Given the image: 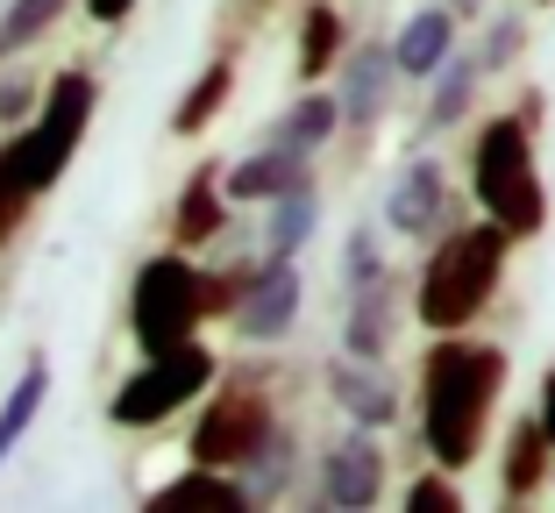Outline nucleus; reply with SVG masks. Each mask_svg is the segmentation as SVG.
<instances>
[{"instance_id":"nucleus-1","label":"nucleus","mask_w":555,"mask_h":513,"mask_svg":"<svg viewBox=\"0 0 555 513\" xmlns=\"http://www.w3.org/2000/svg\"><path fill=\"white\" fill-rule=\"evenodd\" d=\"M513 357L499 343H477L470 329L435 335L421 349V379H413V407H421V449L441 471H470L485 457L491 414L506 399Z\"/></svg>"},{"instance_id":"nucleus-2","label":"nucleus","mask_w":555,"mask_h":513,"mask_svg":"<svg viewBox=\"0 0 555 513\" xmlns=\"http://www.w3.org/2000/svg\"><path fill=\"white\" fill-rule=\"evenodd\" d=\"M513 243L520 235L499 229L491 215L477 221H456L427 243L421 271H413V321L427 335H456V329H477L491 315V299L506 285V265H513Z\"/></svg>"},{"instance_id":"nucleus-3","label":"nucleus","mask_w":555,"mask_h":513,"mask_svg":"<svg viewBox=\"0 0 555 513\" xmlns=\"http://www.w3.org/2000/svg\"><path fill=\"white\" fill-rule=\"evenodd\" d=\"M534 115L506 107L485 115L470 136V200L477 215H491L499 229H513L520 243H534L548 229V185H541V157H534Z\"/></svg>"},{"instance_id":"nucleus-4","label":"nucleus","mask_w":555,"mask_h":513,"mask_svg":"<svg viewBox=\"0 0 555 513\" xmlns=\"http://www.w3.org/2000/svg\"><path fill=\"white\" fill-rule=\"evenodd\" d=\"M214 385H221V357H214L199 335L179 343V349H157V357H143V364L107 393V428L157 435L164 421H179L185 407H199Z\"/></svg>"},{"instance_id":"nucleus-5","label":"nucleus","mask_w":555,"mask_h":513,"mask_svg":"<svg viewBox=\"0 0 555 513\" xmlns=\"http://www.w3.org/2000/svg\"><path fill=\"white\" fill-rule=\"evenodd\" d=\"M207 321V265H193V249H150L129 279V343L143 357L179 349Z\"/></svg>"},{"instance_id":"nucleus-6","label":"nucleus","mask_w":555,"mask_h":513,"mask_svg":"<svg viewBox=\"0 0 555 513\" xmlns=\"http://www.w3.org/2000/svg\"><path fill=\"white\" fill-rule=\"evenodd\" d=\"M278 421L285 414H278L271 385L249 379V371H235V379H221L207 399H199L193 435H185V457H193V464H221V471H249V457L278 435Z\"/></svg>"},{"instance_id":"nucleus-7","label":"nucleus","mask_w":555,"mask_h":513,"mask_svg":"<svg viewBox=\"0 0 555 513\" xmlns=\"http://www.w3.org/2000/svg\"><path fill=\"white\" fill-rule=\"evenodd\" d=\"M93 115H100V79L86 65H57L43 79V107H36L29 121H22V143H29V171L36 185H57L72 171V157L86 150V136H93Z\"/></svg>"},{"instance_id":"nucleus-8","label":"nucleus","mask_w":555,"mask_h":513,"mask_svg":"<svg viewBox=\"0 0 555 513\" xmlns=\"http://www.w3.org/2000/svg\"><path fill=\"white\" fill-rule=\"evenodd\" d=\"M313 492L335 513H371L377 499H385V443H377V428H357V421H349V428L313 457Z\"/></svg>"},{"instance_id":"nucleus-9","label":"nucleus","mask_w":555,"mask_h":513,"mask_svg":"<svg viewBox=\"0 0 555 513\" xmlns=\"http://www.w3.org/2000/svg\"><path fill=\"white\" fill-rule=\"evenodd\" d=\"M299 307H307V279H299V257H263L257 279H249V293H243V307L229 315V329L243 335V343L271 349V343H285V335L299 329Z\"/></svg>"},{"instance_id":"nucleus-10","label":"nucleus","mask_w":555,"mask_h":513,"mask_svg":"<svg viewBox=\"0 0 555 513\" xmlns=\"http://www.w3.org/2000/svg\"><path fill=\"white\" fill-rule=\"evenodd\" d=\"M456 193H449V171L435 157H406L385 185V229L406 235V243H435L441 229H456Z\"/></svg>"},{"instance_id":"nucleus-11","label":"nucleus","mask_w":555,"mask_h":513,"mask_svg":"<svg viewBox=\"0 0 555 513\" xmlns=\"http://www.w3.org/2000/svg\"><path fill=\"white\" fill-rule=\"evenodd\" d=\"M399 57L392 43H349V57L335 65V100H343V129L349 136H371L377 121L392 115V93H399Z\"/></svg>"},{"instance_id":"nucleus-12","label":"nucleus","mask_w":555,"mask_h":513,"mask_svg":"<svg viewBox=\"0 0 555 513\" xmlns=\"http://www.w3.org/2000/svg\"><path fill=\"white\" fill-rule=\"evenodd\" d=\"M321 385H327V399H335L357 428H392V421L406 414L392 371H385V357H349V349H343V357H327Z\"/></svg>"},{"instance_id":"nucleus-13","label":"nucleus","mask_w":555,"mask_h":513,"mask_svg":"<svg viewBox=\"0 0 555 513\" xmlns=\"http://www.w3.org/2000/svg\"><path fill=\"white\" fill-rule=\"evenodd\" d=\"M221 185H229L235 207H271L278 193L313 185V157H299V150H285V143H257L249 157L221 165Z\"/></svg>"},{"instance_id":"nucleus-14","label":"nucleus","mask_w":555,"mask_h":513,"mask_svg":"<svg viewBox=\"0 0 555 513\" xmlns=\"http://www.w3.org/2000/svg\"><path fill=\"white\" fill-rule=\"evenodd\" d=\"M143 506L150 513H193V506H221V513H249L257 506V492H249V478L243 471H221V464H193L185 457V471L179 478H164V485H150L143 492Z\"/></svg>"},{"instance_id":"nucleus-15","label":"nucleus","mask_w":555,"mask_h":513,"mask_svg":"<svg viewBox=\"0 0 555 513\" xmlns=\"http://www.w3.org/2000/svg\"><path fill=\"white\" fill-rule=\"evenodd\" d=\"M229 215H235V200H229V185H221V165H193L185 185H179V200H171V221H164V229H171L179 249H207V243H221Z\"/></svg>"},{"instance_id":"nucleus-16","label":"nucleus","mask_w":555,"mask_h":513,"mask_svg":"<svg viewBox=\"0 0 555 513\" xmlns=\"http://www.w3.org/2000/svg\"><path fill=\"white\" fill-rule=\"evenodd\" d=\"M456 22H463L456 8L435 0V8H413V15L392 29V57H399V72H406L413 86H427L449 57H456Z\"/></svg>"},{"instance_id":"nucleus-17","label":"nucleus","mask_w":555,"mask_h":513,"mask_svg":"<svg viewBox=\"0 0 555 513\" xmlns=\"http://www.w3.org/2000/svg\"><path fill=\"white\" fill-rule=\"evenodd\" d=\"M548 478H555V443H548V428H541V414H520L506 428V449H499V492L520 506V499H534Z\"/></svg>"},{"instance_id":"nucleus-18","label":"nucleus","mask_w":555,"mask_h":513,"mask_svg":"<svg viewBox=\"0 0 555 513\" xmlns=\"http://www.w3.org/2000/svg\"><path fill=\"white\" fill-rule=\"evenodd\" d=\"M392 335H399V279L357 285L343 307V349L349 357H392Z\"/></svg>"},{"instance_id":"nucleus-19","label":"nucleus","mask_w":555,"mask_h":513,"mask_svg":"<svg viewBox=\"0 0 555 513\" xmlns=\"http://www.w3.org/2000/svg\"><path fill=\"white\" fill-rule=\"evenodd\" d=\"M477 86H485V57L456 43V57H449V65L427 79V115H421V129H427V136H449V129H456V121L477 107Z\"/></svg>"},{"instance_id":"nucleus-20","label":"nucleus","mask_w":555,"mask_h":513,"mask_svg":"<svg viewBox=\"0 0 555 513\" xmlns=\"http://www.w3.org/2000/svg\"><path fill=\"white\" fill-rule=\"evenodd\" d=\"M36 200H43V185L29 171V143H22V129H0V249H15Z\"/></svg>"},{"instance_id":"nucleus-21","label":"nucleus","mask_w":555,"mask_h":513,"mask_svg":"<svg viewBox=\"0 0 555 513\" xmlns=\"http://www.w3.org/2000/svg\"><path fill=\"white\" fill-rule=\"evenodd\" d=\"M349 57V22L335 0H307L299 8V43H293V65L299 79H327V72Z\"/></svg>"},{"instance_id":"nucleus-22","label":"nucleus","mask_w":555,"mask_h":513,"mask_svg":"<svg viewBox=\"0 0 555 513\" xmlns=\"http://www.w3.org/2000/svg\"><path fill=\"white\" fill-rule=\"evenodd\" d=\"M335 136H343V100L335 93H299L293 107L263 129V143H285V150H299V157H321Z\"/></svg>"},{"instance_id":"nucleus-23","label":"nucleus","mask_w":555,"mask_h":513,"mask_svg":"<svg viewBox=\"0 0 555 513\" xmlns=\"http://www.w3.org/2000/svg\"><path fill=\"white\" fill-rule=\"evenodd\" d=\"M229 100H235V57L214 50L207 72H199V79L179 93V107H171V136H207L214 121L229 115Z\"/></svg>"},{"instance_id":"nucleus-24","label":"nucleus","mask_w":555,"mask_h":513,"mask_svg":"<svg viewBox=\"0 0 555 513\" xmlns=\"http://www.w3.org/2000/svg\"><path fill=\"white\" fill-rule=\"evenodd\" d=\"M321 229V185H293V193H278L263 207V257H299Z\"/></svg>"},{"instance_id":"nucleus-25","label":"nucleus","mask_w":555,"mask_h":513,"mask_svg":"<svg viewBox=\"0 0 555 513\" xmlns=\"http://www.w3.org/2000/svg\"><path fill=\"white\" fill-rule=\"evenodd\" d=\"M43 399H50V357L36 349L29 364H22V379L8 385V399H0V471H8V457L22 449V435L36 428V414H43Z\"/></svg>"},{"instance_id":"nucleus-26","label":"nucleus","mask_w":555,"mask_h":513,"mask_svg":"<svg viewBox=\"0 0 555 513\" xmlns=\"http://www.w3.org/2000/svg\"><path fill=\"white\" fill-rule=\"evenodd\" d=\"M249 492H257V506H278V499H293L299 492V428L293 421H278V435L249 457Z\"/></svg>"},{"instance_id":"nucleus-27","label":"nucleus","mask_w":555,"mask_h":513,"mask_svg":"<svg viewBox=\"0 0 555 513\" xmlns=\"http://www.w3.org/2000/svg\"><path fill=\"white\" fill-rule=\"evenodd\" d=\"M65 15H72V0H0V65H15L22 50L43 43Z\"/></svg>"},{"instance_id":"nucleus-28","label":"nucleus","mask_w":555,"mask_h":513,"mask_svg":"<svg viewBox=\"0 0 555 513\" xmlns=\"http://www.w3.org/2000/svg\"><path fill=\"white\" fill-rule=\"evenodd\" d=\"M527 50V15L520 8H499V15L485 22V36H477V57H485V72H513Z\"/></svg>"},{"instance_id":"nucleus-29","label":"nucleus","mask_w":555,"mask_h":513,"mask_svg":"<svg viewBox=\"0 0 555 513\" xmlns=\"http://www.w3.org/2000/svg\"><path fill=\"white\" fill-rule=\"evenodd\" d=\"M377 279H392V265H385V235L371 229V221H357L343 243V285L357 293V285H377Z\"/></svg>"},{"instance_id":"nucleus-30","label":"nucleus","mask_w":555,"mask_h":513,"mask_svg":"<svg viewBox=\"0 0 555 513\" xmlns=\"http://www.w3.org/2000/svg\"><path fill=\"white\" fill-rule=\"evenodd\" d=\"M257 265H263V249H257V257H235V265H214V271H207V321H229L235 307H243Z\"/></svg>"},{"instance_id":"nucleus-31","label":"nucleus","mask_w":555,"mask_h":513,"mask_svg":"<svg viewBox=\"0 0 555 513\" xmlns=\"http://www.w3.org/2000/svg\"><path fill=\"white\" fill-rule=\"evenodd\" d=\"M463 471H421V478L406 485V513H463Z\"/></svg>"},{"instance_id":"nucleus-32","label":"nucleus","mask_w":555,"mask_h":513,"mask_svg":"<svg viewBox=\"0 0 555 513\" xmlns=\"http://www.w3.org/2000/svg\"><path fill=\"white\" fill-rule=\"evenodd\" d=\"M43 107V86L29 79V72H15V79H0V129H22V121Z\"/></svg>"},{"instance_id":"nucleus-33","label":"nucleus","mask_w":555,"mask_h":513,"mask_svg":"<svg viewBox=\"0 0 555 513\" xmlns=\"http://www.w3.org/2000/svg\"><path fill=\"white\" fill-rule=\"evenodd\" d=\"M86 8V22H93V29H121V22L135 15V0H79Z\"/></svg>"},{"instance_id":"nucleus-34","label":"nucleus","mask_w":555,"mask_h":513,"mask_svg":"<svg viewBox=\"0 0 555 513\" xmlns=\"http://www.w3.org/2000/svg\"><path fill=\"white\" fill-rule=\"evenodd\" d=\"M534 414H541V428H548V443H555V364L541 371V393H534Z\"/></svg>"},{"instance_id":"nucleus-35","label":"nucleus","mask_w":555,"mask_h":513,"mask_svg":"<svg viewBox=\"0 0 555 513\" xmlns=\"http://www.w3.org/2000/svg\"><path fill=\"white\" fill-rule=\"evenodd\" d=\"M449 8H456V15H485L491 0H449Z\"/></svg>"},{"instance_id":"nucleus-36","label":"nucleus","mask_w":555,"mask_h":513,"mask_svg":"<svg viewBox=\"0 0 555 513\" xmlns=\"http://www.w3.org/2000/svg\"><path fill=\"white\" fill-rule=\"evenodd\" d=\"M534 8H555V0H534Z\"/></svg>"}]
</instances>
